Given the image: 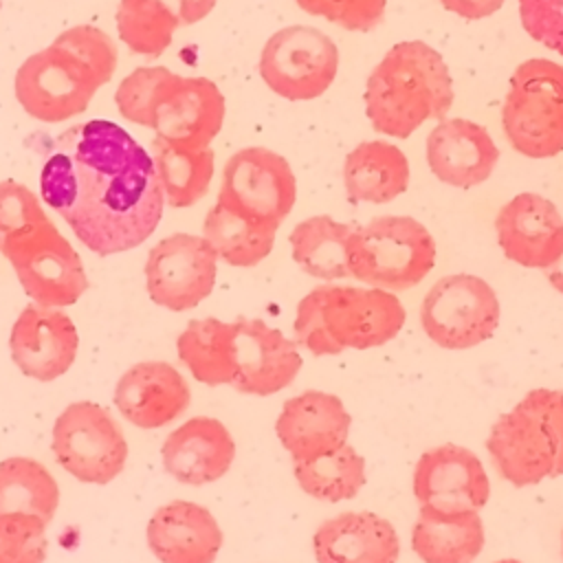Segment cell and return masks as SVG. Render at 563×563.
Segmentation results:
<instances>
[{
  "mask_svg": "<svg viewBox=\"0 0 563 563\" xmlns=\"http://www.w3.org/2000/svg\"><path fill=\"white\" fill-rule=\"evenodd\" d=\"M31 145L44 156V202L88 251L101 257L123 253L156 231L165 194L154 158L128 130L90 119Z\"/></svg>",
  "mask_w": 563,
  "mask_h": 563,
  "instance_id": "obj_1",
  "label": "cell"
},
{
  "mask_svg": "<svg viewBox=\"0 0 563 563\" xmlns=\"http://www.w3.org/2000/svg\"><path fill=\"white\" fill-rule=\"evenodd\" d=\"M365 114L378 134L407 139L424 121L444 119L453 79L442 55L422 40L394 44L365 84Z\"/></svg>",
  "mask_w": 563,
  "mask_h": 563,
  "instance_id": "obj_2",
  "label": "cell"
},
{
  "mask_svg": "<svg viewBox=\"0 0 563 563\" xmlns=\"http://www.w3.org/2000/svg\"><path fill=\"white\" fill-rule=\"evenodd\" d=\"M400 299L385 288L317 286L297 303L295 341L314 356L369 350L391 341L405 325Z\"/></svg>",
  "mask_w": 563,
  "mask_h": 563,
  "instance_id": "obj_3",
  "label": "cell"
},
{
  "mask_svg": "<svg viewBox=\"0 0 563 563\" xmlns=\"http://www.w3.org/2000/svg\"><path fill=\"white\" fill-rule=\"evenodd\" d=\"M497 473L517 488L563 475V391L530 389L486 438Z\"/></svg>",
  "mask_w": 563,
  "mask_h": 563,
  "instance_id": "obj_4",
  "label": "cell"
},
{
  "mask_svg": "<svg viewBox=\"0 0 563 563\" xmlns=\"http://www.w3.org/2000/svg\"><path fill=\"white\" fill-rule=\"evenodd\" d=\"M438 246L411 216H378L347 240L350 277L385 290H409L435 266Z\"/></svg>",
  "mask_w": 563,
  "mask_h": 563,
  "instance_id": "obj_5",
  "label": "cell"
},
{
  "mask_svg": "<svg viewBox=\"0 0 563 563\" xmlns=\"http://www.w3.org/2000/svg\"><path fill=\"white\" fill-rule=\"evenodd\" d=\"M501 128L515 152L552 158L563 152V64L532 57L508 81Z\"/></svg>",
  "mask_w": 563,
  "mask_h": 563,
  "instance_id": "obj_6",
  "label": "cell"
},
{
  "mask_svg": "<svg viewBox=\"0 0 563 563\" xmlns=\"http://www.w3.org/2000/svg\"><path fill=\"white\" fill-rule=\"evenodd\" d=\"M106 81L77 53L53 42L29 55L15 73V99L42 123H62L81 114Z\"/></svg>",
  "mask_w": 563,
  "mask_h": 563,
  "instance_id": "obj_7",
  "label": "cell"
},
{
  "mask_svg": "<svg viewBox=\"0 0 563 563\" xmlns=\"http://www.w3.org/2000/svg\"><path fill=\"white\" fill-rule=\"evenodd\" d=\"M0 253L13 266L22 290L33 303L64 308L79 301L88 290L79 253L51 218L7 240Z\"/></svg>",
  "mask_w": 563,
  "mask_h": 563,
  "instance_id": "obj_8",
  "label": "cell"
},
{
  "mask_svg": "<svg viewBox=\"0 0 563 563\" xmlns=\"http://www.w3.org/2000/svg\"><path fill=\"white\" fill-rule=\"evenodd\" d=\"M499 314L493 286L471 273L440 277L420 306L424 334L444 350H468L488 341L499 325Z\"/></svg>",
  "mask_w": 563,
  "mask_h": 563,
  "instance_id": "obj_9",
  "label": "cell"
},
{
  "mask_svg": "<svg viewBox=\"0 0 563 563\" xmlns=\"http://www.w3.org/2000/svg\"><path fill=\"white\" fill-rule=\"evenodd\" d=\"M57 464L84 484H108L125 466L128 442L117 420L97 402H70L53 424Z\"/></svg>",
  "mask_w": 563,
  "mask_h": 563,
  "instance_id": "obj_10",
  "label": "cell"
},
{
  "mask_svg": "<svg viewBox=\"0 0 563 563\" xmlns=\"http://www.w3.org/2000/svg\"><path fill=\"white\" fill-rule=\"evenodd\" d=\"M260 77L288 101L321 97L339 70V48L314 26L292 24L275 31L260 55Z\"/></svg>",
  "mask_w": 563,
  "mask_h": 563,
  "instance_id": "obj_11",
  "label": "cell"
},
{
  "mask_svg": "<svg viewBox=\"0 0 563 563\" xmlns=\"http://www.w3.org/2000/svg\"><path fill=\"white\" fill-rule=\"evenodd\" d=\"M297 200V180L290 163L268 147H242L222 169L218 202L279 229Z\"/></svg>",
  "mask_w": 563,
  "mask_h": 563,
  "instance_id": "obj_12",
  "label": "cell"
},
{
  "mask_svg": "<svg viewBox=\"0 0 563 563\" xmlns=\"http://www.w3.org/2000/svg\"><path fill=\"white\" fill-rule=\"evenodd\" d=\"M218 255L205 235L172 233L158 240L145 260L150 299L172 312L196 308L216 286Z\"/></svg>",
  "mask_w": 563,
  "mask_h": 563,
  "instance_id": "obj_13",
  "label": "cell"
},
{
  "mask_svg": "<svg viewBox=\"0 0 563 563\" xmlns=\"http://www.w3.org/2000/svg\"><path fill=\"white\" fill-rule=\"evenodd\" d=\"M224 95L207 77L167 73L152 99V130L185 150H205L224 123Z\"/></svg>",
  "mask_w": 563,
  "mask_h": 563,
  "instance_id": "obj_14",
  "label": "cell"
},
{
  "mask_svg": "<svg viewBox=\"0 0 563 563\" xmlns=\"http://www.w3.org/2000/svg\"><path fill=\"white\" fill-rule=\"evenodd\" d=\"M413 495L420 506L444 512L479 510L490 497V479L471 449L440 444L418 457Z\"/></svg>",
  "mask_w": 563,
  "mask_h": 563,
  "instance_id": "obj_15",
  "label": "cell"
},
{
  "mask_svg": "<svg viewBox=\"0 0 563 563\" xmlns=\"http://www.w3.org/2000/svg\"><path fill=\"white\" fill-rule=\"evenodd\" d=\"M79 334L73 319L53 306H26L9 334V352L18 369L35 380H55L77 356Z\"/></svg>",
  "mask_w": 563,
  "mask_h": 563,
  "instance_id": "obj_16",
  "label": "cell"
},
{
  "mask_svg": "<svg viewBox=\"0 0 563 563\" xmlns=\"http://www.w3.org/2000/svg\"><path fill=\"white\" fill-rule=\"evenodd\" d=\"M233 389L249 396H271L288 387L301 369L297 341L262 319H235Z\"/></svg>",
  "mask_w": 563,
  "mask_h": 563,
  "instance_id": "obj_17",
  "label": "cell"
},
{
  "mask_svg": "<svg viewBox=\"0 0 563 563\" xmlns=\"http://www.w3.org/2000/svg\"><path fill=\"white\" fill-rule=\"evenodd\" d=\"M497 242L508 260L526 268H550L563 255V216L539 194L510 198L495 218Z\"/></svg>",
  "mask_w": 563,
  "mask_h": 563,
  "instance_id": "obj_18",
  "label": "cell"
},
{
  "mask_svg": "<svg viewBox=\"0 0 563 563\" xmlns=\"http://www.w3.org/2000/svg\"><path fill=\"white\" fill-rule=\"evenodd\" d=\"M350 427L352 416L339 396L308 389L284 402L275 433L292 462H310L347 444Z\"/></svg>",
  "mask_w": 563,
  "mask_h": 563,
  "instance_id": "obj_19",
  "label": "cell"
},
{
  "mask_svg": "<svg viewBox=\"0 0 563 563\" xmlns=\"http://www.w3.org/2000/svg\"><path fill=\"white\" fill-rule=\"evenodd\" d=\"M497 161V143L482 123L471 119L444 117L427 136L429 169L444 185L477 187L493 176Z\"/></svg>",
  "mask_w": 563,
  "mask_h": 563,
  "instance_id": "obj_20",
  "label": "cell"
},
{
  "mask_svg": "<svg viewBox=\"0 0 563 563\" xmlns=\"http://www.w3.org/2000/svg\"><path fill=\"white\" fill-rule=\"evenodd\" d=\"M191 391L183 374L165 361L132 365L114 387V407L139 429H158L187 411Z\"/></svg>",
  "mask_w": 563,
  "mask_h": 563,
  "instance_id": "obj_21",
  "label": "cell"
},
{
  "mask_svg": "<svg viewBox=\"0 0 563 563\" xmlns=\"http://www.w3.org/2000/svg\"><path fill=\"white\" fill-rule=\"evenodd\" d=\"M165 471L180 484L205 486L220 479L235 460L229 429L209 416H196L176 427L161 449Z\"/></svg>",
  "mask_w": 563,
  "mask_h": 563,
  "instance_id": "obj_22",
  "label": "cell"
},
{
  "mask_svg": "<svg viewBox=\"0 0 563 563\" xmlns=\"http://www.w3.org/2000/svg\"><path fill=\"white\" fill-rule=\"evenodd\" d=\"M147 548L161 563H213L222 548L216 517L194 501L161 506L145 528Z\"/></svg>",
  "mask_w": 563,
  "mask_h": 563,
  "instance_id": "obj_23",
  "label": "cell"
},
{
  "mask_svg": "<svg viewBox=\"0 0 563 563\" xmlns=\"http://www.w3.org/2000/svg\"><path fill=\"white\" fill-rule=\"evenodd\" d=\"M317 563H396L400 539L389 519L369 512H341L312 534Z\"/></svg>",
  "mask_w": 563,
  "mask_h": 563,
  "instance_id": "obj_24",
  "label": "cell"
},
{
  "mask_svg": "<svg viewBox=\"0 0 563 563\" xmlns=\"http://www.w3.org/2000/svg\"><path fill=\"white\" fill-rule=\"evenodd\" d=\"M343 185L350 202H391L409 187V161L394 143L361 141L345 156Z\"/></svg>",
  "mask_w": 563,
  "mask_h": 563,
  "instance_id": "obj_25",
  "label": "cell"
},
{
  "mask_svg": "<svg viewBox=\"0 0 563 563\" xmlns=\"http://www.w3.org/2000/svg\"><path fill=\"white\" fill-rule=\"evenodd\" d=\"M411 548L424 563H473L484 548L479 510L444 512L420 506Z\"/></svg>",
  "mask_w": 563,
  "mask_h": 563,
  "instance_id": "obj_26",
  "label": "cell"
},
{
  "mask_svg": "<svg viewBox=\"0 0 563 563\" xmlns=\"http://www.w3.org/2000/svg\"><path fill=\"white\" fill-rule=\"evenodd\" d=\"M235 321L216 317L191 319L176 339L178 358L191 376L209 387L231 385L235 378Z\"/></svg>",
  "mask_w": 563,
  "mask_h": 563,
  "instance_id": "obj_27",
  "label": "cell"
},
{
  "mask_svg": "<svg viewBox=\"0 0 563 563\" xmlns=\"http://www.w3.org/2000/svg\"><path fill=\"white\" fill-rule=\"evenodd\" d=\"M352 227L336 222L332 216H312L295 224L288 235L292 260L297 266L317 279L350 277L347 240Z\"/></svg>",
  "mask_w": 563,
  "mask_h": 563,
  "instance_id": "obj_28",
  "label": "cell"
},
{
  "mask_svg": "<svg viewBox=\"0 0 563 563\" xmlns=\"http://www.w3.org/2000/svg\"><path fill=\"white\" fill-rule=\"evenodd\" d=\"M202 235L213 246L218 260L229 266L249 268L271 255L277 229L260 224L216 200L205 216Z\"/></svg>",
  "mask_w": 563,
  "mask_h": 563,
  "instance_id": "obj_29",
  "label": "cell"
},
{
  "mask_svg": "<svg viewBox=\"0 0 563 563\" xmlns=\"http://www.w3.org/2000/svg\"><path fill=\"white\" fill-rule=\"evenodd\" d=\"M152 158L169 207L185 209L207 196L216 167L211 147L185 150L154 136Z\"/></svg>",
  "mask_w": 563,
  "mask_h": 563,
  "instance_id": "obj_30",
  "label": "cell"
},
{
  "mask_svg": "<svg viewBox=\"0 0 563 563\" xmlns=\"http://www.w3.org/2000/svg\"><path fill=\"white\" fill-rule=\"evenodd\" d=\"M59 504L55 477L31 457H7L0 462V512H31L51 521Z\"/></svg>",
  "mask_w": 563,
  "mask_h": 563,
  "instance_id": "obj_31",
  "label": "cell"
},
{
  "mask_svg": "<svg viewBox=\"0 0 563 563\" xmlns=\"http://www.w3.org/2000/svg\"><path fill=\"white\" fill-rule=\"evenodd\" d=\"M292 471L306 495L330 504L356 497L367 482L365 457L352 444L310 462H292Z\"/></svg>",
  "mask_w": 563,
  "mask_h": 563,
  "instance_id": "obj_32",
  "label": "cell"
},
{
  "mask_svg": "<svg viewBox=\"0 0 563 563\" xmlns=\"http://www.w3.org/2000/svg\"><path fill=\"white\" fill-rule=\"evenodd\" d=\"M117 31L123 44L143 57H158L172 44L180 24L178 15L163 0H119Z\"/></svg>",
  "mask_w": 563,
  "mask_h": 563,
  "instance_id": "obj_33",
  "label": "cell"
},
{
  "mask_svg": "<svg viewBox=\"0 0 563 563\" xmlns=\"http://www.w3.org/2000/svg\"><path fill=\"white\" fill-rule=\"evenodd\" d=\"M46 526L31 512H0V563H44Z\"/></svg>",
  "mask_w": 563,
  "mask_h": 563,
  "instance_id": "obj_34",
  "label": "cell"
},
{
  "mask_svg": "<svg viewBox=\"0 0 563 563\" xmlns=\"http://www.w3.org/2000/svg\"><path fill=\"white\" fill-rule=\"evenodd\" d=\"M167 66H139L114 90V103L123 119L152 128V99L158 84L167 77Z\"/></svg>",
  "mask_w": 563,
  "mask_h": 563,
  "instance_id": "obj_35",
  "label": "cell"
},
{
  "mask_svg": "<svg viewBox=\"0 0 563 563\" xmlns=\"http://www.w3.org/2000/svg\"><path fill=\"white\" fill-rule=\"evenodd\" d=\"M310 15L325 18L345 31H372L380 24L387 0H295Z\"/></svg>",
  "mask_w": 563,
  "mask_h": 563,
  "instance_id": "obj_36",
  "label": "cell"
},
{
  "mask_svg": "<svg viewBox=\"0 0 563 563\" xmlns=\"http://www.w3.org/2000/svg\"><path fill=\"white\" fill-rule=\"evenodd\" d=\"M40 198L18 180H0V249L13 235L44 222Z\"/></svg>",
  "mask_w": 563,
  "mask_h": 563,
  "instance_id": "obj_37",
  "label": "cell"
},
{
  "mask_svg": "<svg viewBox=\"0 0 563 563\" xmlns=\"http://www.w3.org/2000/svg\"><path fill=\"white\" fill-rule=\"evenodd\" d=\"M53 42H57V44L70 48L73 53H77L79 57H84L101 75V79L106 84L114 75L119 57H117V46L106 31L90 26V24H77V26L62 31Z\"/></svg>",
  "mask_w": 563,
  "mask_h": 563,
  "instance_id": "obj_38",
  "label": "cell"
},
{
  "mask_svg": "<svg viewBox=\"0 0 563 563\" xmlns=\"http://www.w3.org/2000/svg\"><path fill=\"white\" fill-rule=\"evenodd\" d=\"M519 18L534 42L563 55V0H519Z\"/></svg>",
  "mask_w": 563,
  "mask_h": 563,
  "instance_id": "obj_39",
  "label": "cell"
},
{
  "mask_svg": "<svg viewBox=\"0 0 563 563\" xmlns=\"http://www.w3.org/2000/svg\"><path fill=\"white\" fill-rule=\"evenodd\" d=\"M506 0H440V4L466 20H482L504 7Z\"/></svg>",
  "mask_w": 563,
  "mask_h": 563,
  "instance_id": "obj_40",
  "label": "cell"
},
{
  "mask_svg": "<svg viewBox=\"0 0 563 563\" xmlns=\"http://www.w3.org/2000/svg\"><path fill=\"white\" fill-rule=\"evenodd\" d=\"M163 2L174 9L183 26L200 22L216 7V0H163Z\"/></svg>",
  "mask_w": 563,
  "mask_h": 563,
  "instance_id": "obj_41",
  "label": "cell"
},
{
  "mask_svg": "<svg viewBox=\"0 0 563 563\" xmlns=\"http://www.w3.org/2000/svg\"><path fill=\"white\" fill-rule=\"evenodd\" d=\"M545 275H548V282L563 295V255L550 268H545Z\"/></svg>",
  "mask_w": 563,
  "mask_h": 563,
  "instance_id": "obj_42",
  "label": "cell"
},
{
  "mask_svg": "<svg viewBox=\"0 0 563 563\" xmlns=\"http://www.w3.org/2000/svg\"><path fill=\"white\" fill-rule=\"evenodd\" d=\"M495 563H521V561H517V559H499Z\"/></svg>",
  "mask_w": 563,
  "mask_h": 563,
  "instance_id": "obj_43",
  "label": "cell"
},
{
  "mask_svg": "<svg viewBox=\"0 0 563 563\" xmlns=\"http://www.w3.org/2000/svg\"><path fill=\"white\" fill-rule=\"evenodd\" d=\"M561 554H563V534H561Z\"/></svg>",
  "mask_w": 563,
  "mask_h": 563,
  "instance_id": "obj_44",
  "label": "cell"
}]
</instances>
